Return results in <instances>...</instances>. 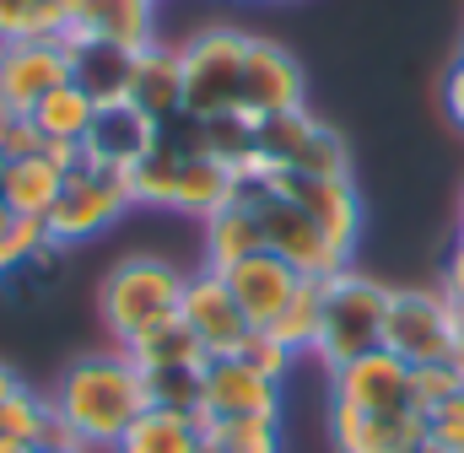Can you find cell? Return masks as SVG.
<instances>
[{
	"label": "cell",
	"mask_w": 464,
	"mask_h": 453,
	"mask_svg": "<svg viewBox=\"0 0 464 453\" xmlns=\"http://www.w3.org/2000/svg\"><path fill=\"white\" fill-rule=\"evenodd\" d=\"M243 49H248V33L232 22H206L173 49L189 119H217V113L243 109Z\"/></svg>",
	"instance_id": "6"
},
{
	"label": "cell",
	"mask_w": 464,
	"mask_h": 453,
	"mask_svg": "<svg viewBox=\"0 0 464 453\" xmlns=\"http://www.w3.org/2000/svg\"><path fill=\"white\" fill-rule=\"evenodd\" d=\"M49 405H54V443L60 448L114 453L119 438L135 427V416L151 400H146V378H140L135 356L114 345V351L76 356L54 378Z\"/></svg>",
	"instance_id": "1"
},
{
	"label": "cell",
	"mask_w": 464,
	"mask_h": 453,
	"mask_svg": "<svg viewBox=\"0 0 464 453\" xmlns=\"http://www.w3.org/2000/svg\"><path fill=\"white\" fill-rule=\"evenodd\" d=\"M454 303H459V313H464V232H459V243L449 248V259H443V281H438Z\"/></svg>",
	"instance_id": "34"
},
{
	"label": "cell",
	"mask_w": 464,
	"mask_h": 453,
	"mask_svg": "<svg viewBox=\"0 0 464 453\" xmlns=\"http://www.w3.org/2000/svg\"><path fill=\"white\" fill-rule=\"evenodd\" d=\"M38 146H44V140H38L33 119L0 98V151H5V157H22V151H38Z\"/></svg>",
	"instance_id": "33"
},
{
	"label": "cell",
	"mask_w": 464,
	"mask_h": 453,
	"mask_svg": "<svg viewBox=\"0 0 464 453\" xmlns=\"http://www.w3.org/2000/svg\"><path fill=\"white\" fill-rule=\"evenodd\" d=\"M179 319L189 324V335L200 340L206 356H237V345L254 335V324L243 319V308L232 303L227 281L217 270H195L184 281V303H179Z\"/></svg>",
	"instance_id": "13"
},
{
	"label": "cell",
	"mask_w": 464,
	"mask_h": 453,
	"mask_svg": "<svg viewBox=\"0 0 464 453\" xmlns=\"http://www.w3.org/2000/svg\"><path fill=\"white\" fill-rule=\"evenodd\" d=\"M319 313H324V281H303L297 297L276 313V324L265 335H276L292 356H314V340H319Z\"/></svg>",
	"instance_id": "29"
},
{
	"label": "cell",
	"mask_w": 464,
	"mask_h": 453,
	"mask_svg": "<svg viewBox=\"0 0 464 453\" xmlns=\"http://www.w3.org/2000/svg\"><path fill=\"white\" fill-rule=\"evenodd\" d=\"M33 119V130H38V140L44 146H87V135H92V119H98V103L82 92V87H54L38 109L27 113Z\"/></svg>",
	"instance_id": "25"
},
{
	"label": "cell",
	"mask_w": 464,
	"mask_h": 453,
	"mask_svg": "<svg viewBox=\"0 0 464 453\" xmlns=\"http://www.w3.org/2000/svg\"><path fill=\"white\" fill-rule=\"evenodd\" d=\"M206 453H281V421L259 416H200Z\"/></svg>",
	"instance_id": "28"
},
{
	"label": "cell",
	"mask_w": 464,
	"mask_h": 453,
	"mask_svg": "<svg viewBox=\"0 0 464 453\" xmlns=\"http://www.w3.org/2000/svg\"><path fill=\"white\" fill-rule=\"evenodd\" d=\"M265 248V232L254 222V211L243 200H227L222 211H211L200 222V254H206V270H232L237 259L259 254Z\"/></svg>",
	"instance_id": "23"
},
{
	"label": "cell",
	"mask_w": 464,
	"mask_h": 453,
	"mask_svg": "<svg viewBox=\"0 0 464 453\" xmlns=\"http://www.w3.org/2000/svg\"><path fill=\"white\" fill-rule=\"evenodd\" d=\"M60 189H65V168H60L44 146L11 157L5 173H0V206H5L11 217H33V222H44V217L54 211Z\"/></svg>",
	"instance_id": "21"
},
{
	"label": "cell",
	"mask_w": 464,
	"mask_h": 453,
	"mask_svg": "<svg viewBox=\"0 0 464 453\" xmlns=\"http://www.w3.org/2000/svg\"><path fill=\"white\" fill-rule=\"evenodd\" d=\"M38 453H87V448H60V443H49V448H38Z\"/></svg>",
	"instance_id": "37"
},
{
	"label": "cell",
	"mask_w": 464,
	"mask_h": 453,
	"mask_svg": "<svg viewBox=\"0 0 464 453\" xmlns=\"http://www.w3.org/2000/svg\"><path fill=\"white\" fill-rule=\"evenodd\" d=\"M5 162H11V157H5V151H0V173H5Z\"/></svg>",
	"instance_id": "40"
},
{
	"label": "cell",
	"mask_w": 464,
	"mask_h": 453,
	"mask_svg": "<svg viewBox=\"0 0 464 453\" xmlns=\"http://www.w3.org/2000/svg\"><path fill=\"white\" fill-rule=\"evenodd\" d=\"M184 281H189V270H179L162 254H124L119 265H109V275L98 281V319H103L109 340L119 351H130L146 330L179 319Z\"/></svg>",
	"instance_id": "2"
},
{
	"label": "cell",
	"mask_w": 464,
	"mask_h": 453,
	"mask_svg": "<svg viewBox=\"0 0 464 453\" xmlns=\"http://www.w3.org/2000/svg\"><path fill=\"white\" fill-rule=\"evenodd\" d=\"M303 92H308V82H303L297 54L281 49L276 38L248 33V49H243V113L248 119H276V113L308 109Z\"/></svg>",
	"instance_id": "12"
},
{
	"label": "cell",
	"mask_w": 464,
	"mask_h": 453,
	"mask_svg": "<svg viewBox=\"0 0 464 453\" xmlns=\"http://www.w3.org/2000/svg\"><path fill=\"white\" fill-rule=\"evenodd\" d=\"M114 453H206V443H200V416L195 410L146 405L135 416V427L119 438Z\"/></svg>",
	"instance_id": "24"
},
{
	"label": "cell",
	"mask_w": 464,
	"mask_h": 453,
	"mask_svg": "<svg viewBox=\"0 0 464 453\" xmlns=\"http://www.w3.org/2000/svg\"><path fill=\"white\" fill-rule=\"evenodd\" d=\"M200 372L206 367H168V372H140L146 400L162 410H200Z\"/></svg>",
	"instance_id": "30"
},
{
	"label": "cell",
	"mask_w": 464,
	"mask_h": 453,
	"mask_svg": "<svg viewBox=\"0 0 464 453\" xmlns=\"http://www.w3.org/2000/svg\"><path fill=\"white\" fill-rule=\"evenodd\" d=\"M65 38H103L119 49L146 54L157 38V0H76Z\"/></svg>",
	"instance_id": "18"
},
{
	"label": "cell",
	"mask_w": 464,
	"mask_h": 453,
	"mask_svg": "<svg viewBox=\"0 0 464 453\" xmlns=\"http://www.w3.org/2000/svg\"><path fill=\"white\" fill-rule=\"evenodd\" d=\"M330 443L335 453H421L427 416H378L330 400Z\"/></svg>",
	"instance_id": "17"
},
{
	"label": "cell",
	"mask_w": 464,
	"mask_h": 453,
	"mask_svg": "<svg viewBox=\"0 0 464 453\" xmlns=\"http://www.w3.org/2000/svg\"><path fill=\"white\" fill-rule=\"evenodd\" d=\"M248 173L341 178V173H351L346 135L335 124H324L314 109H292V113H276V119H259V130H254V168Z\"/></svg>",
	"instance_id": "7"
},
{
	"label": "cell",
	"mask_w": 464,
	"mask_h": 453,
	"mask_svg": "<svg viewBox=\"0 0 464 453\" xmlns=\"http://www.w3.org/2000/svg\"><path fill=\"white\" fill-rule=\"evenodd\" d=\"M383 351L405 367H464V313L443 286H394Z\"/></svg>",
	"instance_id": "5"
},
{
	"label": "cell",
	"mask_w": 464,
	"mask_h": 453,
	"mask_svg": "<svg viewBox=\"0 0 464 453\" xmlns=\"http://www.w3.org/2000/svg\"><path fill=\"white\" fill-rule=\"evenodd\" d=\"M0 443H16V448H49L54 443V405H49V394H38V389H16L5 405H0Z\"/></svg>",
	"instance_id": "26"
},
{
	"label": "cell",
	"mask_w": 464,
	"mask_h": 453,
	"mask_svg": "<svg viewBox=\"0 0 464 453\" xmlns=\"http://www.w3.org/2000/svg\"><path fill=\"white\" fill-rule=\"evenodd\" d=\"M195 416H259L281 421V383L254 372L237 356H211L200 372V410Z\"/></svg>",
	"instance_id": "15"
},
{
	"label": "cell",
	"mask_w": 464,
	"mask_h": 453,
	"mask_svg": "<svg viewBox=\"0 0 464 453\" xmlns=\"http://www.w3.org/2000/svg\"><path fill=\"white\" fill-rule=\"evenodd\" d=\"M459 232H464V195H459Z\"/></svg>",
	"instance_id": "39"
},
{
	"label": "cell",
	"mask_w": 464,
	"mask_h": 453,
	"mask_svg": "<svg viewBox=\"0 0 464 453\" xmlns=\"http://www.w3.org/2000/svg\"><path fill=\"white\" fill-rule=\"evenodd\" d=\"M427 443L443 453H464V394L443 400L438 410H427Z\"/></svg>",
	"instance_id": "32"
},
{
	"label": "cell",
	"mask_w": 464,
	"mask_h": 453,
	"mask_svg": "<svg viewBox=\"0 0 464 453\" xmlns=\"http://www.w3.org/2000/svg\"><path fill=\"white\" fill-rule=\"evenodd\" d=\"M157 135H162V124H157L151 113H140L130 98H124V103L98 109V119H92V135H87V151H92L103 168L130 173V168H135V162L157 146Z\"/></svg>",
	"instance_id": "20"
},
{
	"label": "cell",
	"mask_w": 464,
	"mask_h": 453,
	"mask_svg": "<svg viewBox=\"0 0 464 453\" xmlns=\"http://www.w3.org/2000/svg\"><path fill=\"white\" fill-rule=\"evenodd\" d=\"M237 361H248L254 372H265V378H276V383H286V372L297 367V356H292L276 335H265V330H254V335L237 345Z\"/></svg>",
	"instance_id": "31"
},
{
	"label": "cell",
	"mask_w": 464,
	"mask_h": 453,
	"mask_svg": "<svg viewBox=\"0 0 464 453\" xmlns=\"http://www.w3.org/2000/svg\"><path fill=\"white\" fill-rule=\"evenodd\" d=\"M459 60H464V43H459Z\"/></svg>",
	"instance_id": "41"
},
{
	"label": "cell",
	"mask_w": 464,
	"mask_h": 453,
	"mask_svg": "<svg viewBox=\"0 0 464 453\" xmlns=\"http://www.w3.org/2000/svg\"><path fill=\"white\" fill-rule=\"evenodd\" d=\"M71 82V60L60 38H5L0 43V98L33 113L54 87Z\"/></svg>",
	"instance_id": "14"
},
{
	"label": "cell",
	"mask_w": 464,
	"mask_h": 453,
	"mask_svg": "<svg viewBox=\"0 0 464 453\" xmlns=\"http://www.w3.org/2000/svg\"><path fill=\"white\" fill-rule=\"evenodd\" d=\"M124 178H130L135 206L179 211V217H195V222H206L211 211H222L227 200H237V173L232 168L200 157V151H184L168 135H157V146Z\"/></svg>",
	"instance_id": "3"
},
{
	"label": "cell",
	"mask_w": 464,
	"mask_h": 453,
	"mask_svg": "<svg viewBox=\"0 0 464 453\" xmlns=\"http://www.w3.org/2000/svg\"><path fill=\"white\" fill-rule=\"evenodd\" d=\"M237 200L254 211V222L265 232V248L270 254H281L297 275H308V281H330V275H341L351 265V254H341L308 211H297L281 189H270L265 178H237Z\"/></svg>",
	"instance_id": "8"
},
{
	"label": "cell",
	"mask_w": 464,
	"mask_h": 453,
	"mask_svg": "<svg viewBox=\"0 0 464 453\" xmlns=\"http://www.w3.org/2000/svg\"><path fill=\"white\" fill-rule=\"evenodd\" d=\"M16 389H22V378H16V367H5V361H0V405H5V400H11Z\"/></svg>",
	"instance_id": "36"
},
{
	"label": "cell",
	"mask_w": 464,
	"mask_h": 453,
	"mask_svg": "<svg viewBox=\"0 0 464 453\" xmlns=\"http://www.w3.org/2000/svg\"><path fill=\"white\" fill-rule=\"evenodd\" d=\"M222 281H227L232 303L243 308V319L254 324V330H270L276 324V313L297 297V286L308 281V275H297L281 254H270V248H259V254H248V259H237L232 270H217Z\"/></svg>",
	"instance_id": "16"
},
{
	"label": "cell",
	"mask_w": 464,
	"mask_h": 453,
	"mask_svg": "<svg viewBox=\"0 0 464 453\" xmlns=\"http://www.w3.org/2000/svg\"><path fill=\"white\" fill-rule=\"evenodd\" d=\"M130 206H135L130 178H124L119 168H103V162L87 151V162L65 173V189H60L54 211L44 217V232H49V243L76 248V243H92V237L114 232Z\"/></svg>",
	"instance_id": "9"
},
{
	"label": "cell",
	"mask_w": 464,
	"mask_h": 453,
	"mask_svg": "<svg viewBox=\"0 0 464 453\" xmlns=\"http://www.w3.org/2000/svg\"><path fill=\"white\" fill-rule=\"evenodd\" d=\"M443 109H449V119L464 130V60H454L449 76H443Z\"/></svg>",
	"instance_id": "35"
},
{
	"label": "cell",
	"mask_w": 464,
	"mask_h": 453,
	"mask_svg": "<svg viewBox=\"0 0 464 453\" xmlns=\"http://www.w3.org/2000/svg\"><path fill=\"white\" fill-rule=\"evenodd\" d=\"M130 103L151 113L157 124H173L184 113V76H179V54L168 43H151L135 60V82H130Z\"/></svg>",
	"instance_id": "22"
},
{
	"label": "cell",
	"mask_w": 464,
	"mask_h": 453,
	"mask_svg": "<svg viewBox=\"0 0 464 453\" xmlns=\"http://www.w3.org/2000/svg\"><path fill=\"white\" fill-rule=\"evenodd\" d=\"M389 297L394 286L362 275V270H341L324 281V313H319V340H314V361L324 372H341L346 361L383 351V324H389Z\"/></svg>",
	"instance_id": "4"
},
{
	"label": "cell",
	"mask_w": 464,
	"mask_h": 453,
	"mask_svg": "<svg viewBox=\"0 0 464 453\" xmlns=\"http://www.w3.org/2000/svg\"><path fill=\"white\" fill-rule=\"evenodd\" d=\"M130 356H135V367H140V372H168V367H206V361H211V356L200 351V340L189 335V324H184V319H168V324L146 330V335L130 345Z\"/></svg>",
	"instance_id": "27"
},
{
	"label": "cell",
	"mask_w": 464,
	"mask_h": 453,
	"mask_svg": "<svg viewBox=\"0 0 464 453\" xmlns=\"http://www.w3.org/2000/svg\"><path fill=\"white\" fill-rule=\"evenodd\" d=\"M330 400L356 405V410H378V416H421L416 372L394 351H367V356L346 361L341 372H330Z\"/></svg>",
	"instance_id": "10"
},
{
	"label": "cell",
	"mask_w": 464,
	"mask_h": 453,
	"mask_svg": "<svg viewBox=\"0 0 464 453\" xmlns=\"http://www.w3.org/2000/svg\"><path fill=\"white\" fill-rule=\"evenodd\" d=\"M248 178H265L270 189H281L297 211L314 217V226H319L341 254H356V237H362V195H356L351 173H341V178H314V173H248Z\"/></svg>",
	"instance_id": "11"
},
{
	"label": "cell",
	"mask_w": 464,
	"mask_h": 453,
	"mask_svg": "<svg viewBox=\"0 0 464 453\" xmlns=\"http://www.w3.org/2000/svg\"><path fill=\"white\" fill-rule=\"evenodd\" d=\"M65 43V60H71V87H82L98 109L124 103L130 98V82H135V49H119L103 38H60Z\"/></svg>",
	"instance_id": "19"
},
{
	"label": "cell",
	"mask_w": 464,
	"mask_h": 453,
	"mask_svg": "<svg viewBox=\"0 0 464 453\" xmlns=\"http://www.w3.org/2000/svg\"><path fill=\"white\" fill-rule=\"evenodd\" d=\"M0 453H33V448H16V443H0Z\"/></svg>",
	"instance_id": "38"
}]
</instances>
